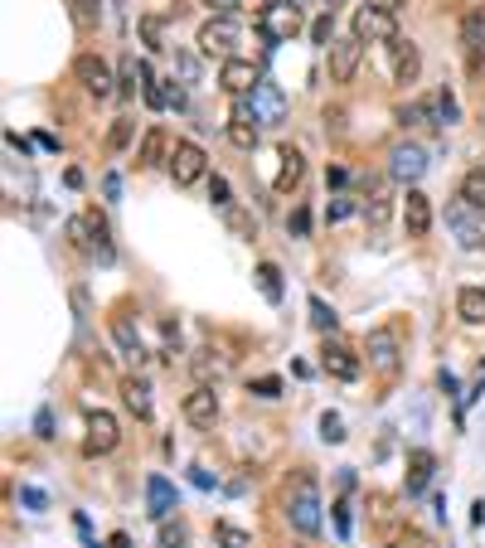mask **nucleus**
I'll return each mask as SVG.
<instances>
[{
    "label": "nucleus",
    "instance_id": "nucleus-1",
    "mask_svg": "<svg viewBox=\"0 0 485 548\" xmlns=\"http://www.w3.org/2000/svg\"><path fill=\"white\" fill-rule=\"evenodd\" d=\"M233 117H243V121H257V127H282L286 121V98H282V88L277 82H257L247 98H239V107H233Z\"/></svg>",
    "mask_w": 485,
    "mask_h": 548
},
{
    "label": "nucleus",
    "instance_id": "nucleus-2",
    "mask_svg": "<svg viewBox=\"0 0 485 548\" xmlns=\"http://www.w3.org/2000/svg\"><path fill=\"white\" fill-rule=\"evenodd\" d=\"M286 520H292V529L306 534V539L321 534V490H316L311 475H301V481L286 490Z\"/></svg>",
    "mask_w": 485,
    "mask_h": 548
},
{
    "label": "nucleus",
    "instance_id": "nucleus-3",
    "mask_svg": "<svg viewBox=\"0 0 485 548\" xmlns=\"http://www.w3.org/2000/svg\"><path fill=\"white\" fill-rule=\"evenodd\" d=\"M253 25L267 44H286V39L301 35L306 20H301V5H296V0H272V5H262V15H257Z\"/></svg>",
    "mask_w": 485,
    "mask_h": 548
},
{
    "label": "nucleus",
    "instance_id": "nucleus-4",
    "mask_svg": "<svg viewBox=\"0 0 485 548\" xmlns=\"http://www.w3.org/2000/svg\"><path fill=\"white\" fill-rule=\"evenodd\" d=\"M68 243L82 247V253H92L98 262H112V257H117V247H112V233H107V223H102V214H78V219H68Z\"/></svg>",
    "mask_w": 485,
    "mask_h": 548
},
{
    "label": "nucleus",
    "instance_id": "nucleus-5",
    "mask_svg": "<svg viewBox=\"0 0 485 548\" xmlns=\"http://www.w3.org/2000/svg\"><path fill=\"white\" fill-rule=\"evenodd\" d=\"M239 39H243V29H239V20L233 15H214L209 25H199V54H209V59H239L233 49H239Z\"/></svg>",
    "mask_w": 485,
    "mask_h": 548
},
{
    "label": "nucleus",
    "instance_id": "nucleus-6",
    "mask_svg": "<svg viewBox=\"0 0 485 548\" xmlns=\"http://www.w3.org/2000/svg\"><path fill=\"white\" fill-rule=\"evenodd\" d=\"M447 229L457 233L461 247H481V238H485V209H476L466 194H457V200L447 204Z\"/></svg>",
    "mask_w": 485,
    "mask_h": 548
},
{
    "label": "nucleus",
    "instance_id": "nucleus-7",
    "mask_svg": "<svg viewBox=\"0 0 485 548\" xmlns=\"http://www.w3.org/2000/svg\"><path fill=\"white\" fill-rule=\"evenodd\" d=\"M355 39H364V44H394L398 39V15H388V10L379 5H359L355 10Z\"/></svg>",
    "mask_w": 485,
    "mask_h": 548
},
{
    "label": "nucleus",
    "instance_id": "nucleus-8",
    "mask_svg": "<svg viewBox=\"0 0 485 548\" xmlns=\"http://www.w3.org/2000/svg\"><path fill=\"white\" fill-rule=\"evenodd\" d=\"M170 175H175V184H180V190H190V184H199L204 175H209V156H204L194 141H175V151H170Z\"/></svg>",
    "mask_w": 485,
    "mask_h": 548
},
{
    "label": "nucleus",
    "instance_id": "nucleus-9",
    "mask_svg": "<svg viewBox=\"0 0 485 548\" xmlns=\"http://www.w3.org/2000/svg\"><path fill=\"white\" fill-rule=\"evenodd\" d=\"M117 442H121L117 418L102 412V408H92L88 412V437H82V457H107V451H117Z\"/></svg>",
    "mask_w": 485,
    "mask_h": 548
},
{
    "label": "nucleus",
    "instance_id": "nucleus-10",
    "mask_svg": "<svg viewBox=\"0 0 485 548\" xmlns=\"http://www.w3.org/2000/svg\"><path fill=\"white\" fill-rule=\"evenodd\" d=\"M74 78L92 92V98H112V92H121V82L112 78V68L102 64L98 54H78V59H74Z\"/></svg>",
    "mask_w": 485,
    "mask_h": 548
},
{
    "label": "nucleus",
    "instance_id": "nucleus-11",
    "mask_svg": "<svg viewBox=\"0 0 485 548\" xmlns=\"http://www.w3.org/2000/svg\"><path fill=\"white\" fill-rule=\"evenodd\" d=\"M359 59H364V39L345 35L330 44V82H349L359 74Z\"/></svg>",
    "mask_w": 485,
    "mask_h": 548
},
{
    "label": "nucleus",
    "instance_id": "nucleus-12",
    "mask_svg": "<svg viewBox=\"0 0 485 548\" xmlns=\"http://www.w3.org/2000/svg\"><path fill=\"white\" fill-rule=\"evenodd\" d=\"M321 369L330 379H340V384H349V379H359V355L349 345H340V340H330L325 335V345H321Z\"/></svg>",
    "mask_w": 485,
    "mask_h": 548
},
{
    "label": "nucleus",
    "instance_id": "nucleus-13",
    "mask_svg": "<svg viewBox=\"0 0 485 548\" xmlns=\"http://www.w3.org/2000/svg\"><path fill=\"white\" fill-rule=\"evenodd\" d=\"M384 49H388V74H394V82H418V74H422V54H418V44L398 35L394 44H384Z\"/></svg>",
    "mask_w": 485,
    "mask_h": 548
},
{
    "label": "nucleus",
    "instance_id": "nucleus-14",
    "mask_svg": "<svg viewBox=\"0 0 485 548\" xmlns=\"http://www.w3.org/2000/svg\"><path fill=\"white\" fill-rule=\"evenodd\" d=\"M257 82H262V74H257L253 59H229V64L219 68V88L229 92V98H247Z\"/></svg>",
    "mask_w": 485,
    "mask_h": 548
},
{
    "label": "nucleus",
    "instance_id": "nucleus-15",
    "mask_svg": "<svg viewBox=\"0 0 485 548\" xmlns=\"http://www.w3.org/2000/svg\"><path fill=\"white\" fill-rule=\"evenodd\" d=\"M422 170H427V156H422V146H412V141H403V146L388 151V175H394L398 184H418Z\"/></svg>",
    "mask_w": 485,
    "mask_h": 548
},
{
    "label": "nucleus",
    "instance_id": "nucleus-16",
    "mask_svg": "<svg viewBox=\"0 0 485 548\" xmlns=\"http://www.w3.org/2000/svg\"><path fill=\"white\" fill-rule=\"evenodd\" d=\"M364 355L379 374H398V335L394 330H369L364 335Z\"/></svg>",
    "mask_w": 485,
    "mask_h": 548
},
{
    "label": "nucleus",
    "instance_id": "nucleus-17",
    "mask_svg": "<svg viewBox=\"0 0 485 548\" xmlns=\"http://www.w3.org/2000/svg\"><path fill=\"white\" fill-rule=\"evenodd\" d=\"M184 422H190V427H214V422H219V393L209 384L184 393Z\"/></svg>",
    "mask_w": 485,
    "mask_h": 548
},
{
    "label": "nucleus",
    "instance_id": "nucleus-18",
    "mask_svg": "<svg viewBox=\"0 0 485 548\" xmlns=\"http://www.w3.org/2000/svg\"><path fill=\"white\" fill-rule=\"evenodd\" d=\"M403 229H408V238H427V229H432V200L422 190H408V200H403Z\"/></svg>",
    "mask_w": 485,
    "mask_h": 548
},
{
    "label": "nucleus",
    "instance_id": "nucleus-19",
    "mask_svg": "<svg viewBox=\"0 0 485 548\" xmlns=\"http://www.w3.org/2000/svg\"><path fill=\"white\" fill-rule=\"evenodd\" d=\"M277 160H282V170H277L272 190H277V194H292L296 184H301V175H306V156H301L296 146H282V151H277Z\"/></svg>",
    "mask_w": 485,
    "mask_h": 548
},
{
    "label": "nucleus",
    "instance_id": "nucleus-20",
    "mask_svg": "<svg viewBox=\"0 0 485 548\" xmlns=\"http://www.w3.org/2000/svg\"><path fill=\"white\" fill-rule=\"evenodd\" d=\"M146 505H151L156 520H170V514L180 510V495H175V485L165 481V475H151L146 481Z\"/></svg>",
    "mask_w": 485,
    "mask_h": 548
},
{
    "label": "nucleus",
    "instance_id": "nucleus-21",
    "mask_svg": "<svg viewBox=\"0 0 485 548\" xmlns=\"http://www.w3.org/2000/svg\"><path fill=\"white\" fill-rule=\"evenodd\" d=\"M165 151H170L165 127H151L146 137H141V146H137V165H141V170H156V165L165 160Z\"/></svg>",
    "mask_w": 485,
    "mask_h": 548
},
{
    "label": "nucleus",
    "instance_id": "nucleus-22",
    "mask_svg": "<svg viewBox=\"0 0 485 548\" xmlns=\"http://www.w3.org/2000/svg\"><path fill=\"white\" fill-rule=\"evenodd\" d=\"M112 340H117V349L127 359H146V349H141V335H137V325H131V316H112Z\"/></svg>",
    "mask_w": 485,
    "mask_h": 548
},
{
    "label": "nucleus",
    "instance_id": "nucleus-23",
    "mask_svg": "<svg viewBox=\"0 0 485 548\" xmlns=\"http://www.w3.org/2000/svg\"><path fill=\"white\" fill-rule=\"evenodd\" d=\"M457 316L466 325H485V286H461L457 292Z\"/></svg>",
    "mask_w": 485,
    "mask_h": 548
},
{
    "label": "nucleus",
    "instance_id": "nucleus-24",
    "mask_svg": "<svg viewBox=\"0 0 485 548\" xmlns=\"http://www.w3.org/2000/svg\"><path fill=\"white\" fill-rule=\"evenodd\" d=\"M146 102H151V107H184V88H180V82H175V78H156V82H151V88H146Z\"/></svg>",
    "mask_w": 485,
    "mask_h": 548
},
{
    "label": "nucleus",
    "instance_id": "nucleus-25",
    "mask_svg": "<svg viewBox=\"0 0 485 548\" xmlns=\"http://www.w3.org/2000/svg\"><path fill=\"white\" fill-rule=\"evenodd\" d=\"M461 44L471 49V59H481V54H485V5H481V10H471V15L461 20Z\"/></svg>",
    "mask_w": 485,
    "mask_h": 548
},
{
    "label": "nucleus",
    "instance_id": "nucleus-26",
    "mask_svg": "<svg viewBox=\"0 0 485 548\" xmlns=\"http://www.w3.org/2000/svg\"><path fill=\"white\" fill-rule=\"evenodd\" d=\"M121 398H127V408L137 412L141 422L151 418V384L146 379H127V384H121Z\"/></svg>",
    "mask_w": 485,
    "mask_h": 548
},
{
    "label": "nucleus",
    "instance_id": "nucleus-27",
    "mask_svg": "<svg viewBox=\"0 0 485 548\" xmlns=\"http://www.w3.org/2000/svg\"><path fill=\"white\" fill-rule=\"evenodd\" d=\"M427 481H432V451H412L408 457V495L427 490Z\"/></svg>",
    "mask_w": 485,
    "mask_h": 548
},
{
    "label": "nucleus",
    "instance_id": "nucleus-28",
    "mask_svg": "<svg viewBox=\"0 0 485 548\" xmlns=\"http://www.w3.org/2000/svg\"><path fill=\"white\" fill-rule=\"evenodd\" d=\"M388 209H394V200H388V190L379 184V190L364 200V219H369V229H384V223H388Z\"/></svg>",
    "mask_w": 485,
    "mask_h": 548
},
{
    "label": "nucleus",
    "instance_id": "nucleus-29",
    "mask_svg": "<svg viewBox=\"0 0 485 548\" xmlns=\"http://www.w3.org/2000/svg\"><path fill=\"white\" fill-rule=\"evenodd\" d=\"M194 374L199 379H223L229 374V359H223L219 349H199V355H194Z\"/></svg>",
    "mask_w": 485,
    "mask_h": 548
},
{
    "label": "nucleus",
    "instance_id": "nucleus-30",
    "mask_svg": "<svg viewBox=\"0 0 485 548\" xmlns=\"http://www.w3.org/2000/svg\"><path fill=\"white\" fill-rule=\"evenodd\" d=\"M461 194H466V200L476 204V209H485V160L466 170V180H461Z\"/></svg>",
    "mask_w": 485,
    "mask_h": 548
},
{
    "label": "nucleus",
    "instance_id": "nucleus-31",
    "mask_svg": "<svg viewBox=\"0 0 485 548\" xmlns=\"http://www.w3.org/2000/svg\"><path fill=\"white\" fill-rule=\"evenodd\" d=\"M68 15H74L78 29H92L102 20V0H68Z\"/></svg>",
    "mask_w": 485,
    "mask_h": 548
},
{
    "label": "nucleus",
    "instance_id": "nucleus-32",
    "mask_svg": "<svg viewBox=\"0 0 485 548\" xmlns=\"http://www.w3.org/2000/svg\"><path fill=\"white\" fill-rule=\"evenodd\" d=\"M229 141H233L239 151H257V121L233 117V121H229Z\"/></svg>",
    "mask_w": 485,
    "mask_h": 548
},
{
    "label": "nucleus",
    "instance_id": "nucleus-33",
    "mask_svg": "<svg viewBox=\"0 0 485 548\" xmlns=\"http://www.w3.org/2000/svg\"><path fill=\"white\" fill-rule=\"evenodd\" d=\"M257 286H262L267 301H282V272L272 262H257Z\"/></svg>",
    "mask_w": 485,
    "mask_h": 548
},
{
    "label": "nucleus",
    "instance_id": "nucleus-34",
    "mask_svg": "<svg viewBox=\"0 0 485 548\" xmlns=\"http://www.w3.org/2000/svg\"><path fill=\"white\" fill-rule=\"evenodd\" d=\"M311 325L321 330V335H335V325H340V316L325 306V296H311Z\"/></svg>",
    "mask_w": 485,
    "mask_h": 548
},
{
    "label": "nucleus",
    "instance_id": "nucleus-35",
    "mask_svg": "<svg viewBox=\"0 0 485 548\" xmlns=\"http://www.w3.org/2000/svg\"><path fill=\"white\" fill-rule=\"evenodd\" d=\"M141 39H146V49H156V54H160V49H170V44H165V25L156 15H141Z\"/></svg>",
    "mask_w": 485,
    "mask_h": 548
},
{
    "label": "nucleus",
    "instance_id": "nucleus-36",
    "mask_svg": "<svg viewBox=\"0 0 485 548\" xmlns=\"http://www.w3.org/2000/svg\"><path fill=\"white\" fill-rule=\"evenodd\" d=\"M131 137H137V121H131V117H117V121H112L107 146H112V151H127V146H131Z\"/></svg>",
    "mask_w": 485,
    "mask_h": 548
},
{
    "label": "nucleus",
    "instance_id": "nucleus-37",
    "mask_svg": "<svg viewBox=\"0 0 485 548\" xmlns=\"http://www.w3.org/2000/svg\"><path fill=\"white\" fill-rule=\"evenodd\" d=\"M184 544H190V529H184V520H165L160 524V548H184Z\"/></svg>",
    "mask_w": 485,
    "mask_h": 548
},
{
    "label": "nucleus",
    "instance_id": "nucleus-38",
    "mask_svg": "<svg viewBox=\"0 0 485 548\" xmlns=\"http://www.w3.org/2000/svg\"><path fill=\"white\" fill-rule=\"evenodd\" d=\"M247 393H253V398H282V379L262 374V379H253V384H247Z\"/></svg>",
    "mask_w": 485,
    "mask_h": 548
},
{
    "label": "nucleus",
    "instance_id": "nucleus-39",
    "mask_svg": "<svg viewBox=\"0 0 485 548\" xmlns=\"http://www.w3.org/2000/svg\"><path fill=\"white\" fill-rule=\"evenodd\" d=\"M214 539H219L223 548H247V534H243V529H233V524H223V520L214 524Z\"/></svg>",
    "mask_w": 485,
    "mask_h": 548
},
{
    "label": "nucleus",
    "instance_id": "nucleus-40",
    "mask_svg": "<svg viewBox=\"0 0 485 548\" xmlns=\"http://www.w3.org/2000/svg\"><path fill=\"white\" fill-rule=\"evenodd\" d=\"M209 200L219 204V209L233 214V190H229V180H223V175H214V180H209Z\"/></svg>",
    "mask_w": 485,
    "mask_h": 548
},
{
    "label": "nucleus",
    "instance_id": "nucleus-41",
    "mask_svg": "<svg viewBox=\"0 0 485 548\" xmlns=\"http://www.w3.org/2000/svg\"><path fill=\"white\" fill-rule=\"evenodd\" d=\"M437 117L447 121V127L461 117V107H457V98H451V88H442V92H437Z\"/></svg>",
    "mask_w": 485,
    "mask_h": 548
},
{
    "label": "nucleus",
    "instance_id": "nucleus-42",
    "mask_svg": "<svg viewBox=\"0 0 485 548\" xmlns=\"http://www.w3.org/2000/svg\"><path fill=\"white\" fill-rule=\"evenodd\" d=\"M311 44H335V25H330V15H321V20H316V25H311Z\"/></svg>",
    "mask_w": 485,
    "mask_h": 548
},
{
    "label": "nucleus",
    "instance_id": "nucleus-43",
    "mask_svg": "<svg viewBox=\"0 0 485 548\" xmlns=\"http://www.w3.org/2000/svg\"><path fill=\"white\" fill-rule=\"evenodd\" d=\"M349 214H355V200H345V194H340V200H330V204H325V219H330V223L349 219Z\"/></svg>",
    "mask_w": 485,
    "mask_h": 548
},
{
    "label": "nucleus",
    "instance_id": "nucleus-44",
    "mask_svg": "<svg viewBox=\"0 0 485 548\" xmlns=\"http://www.w3.org/2000/svg\"><path fill=\"white\" fill-rule=\"evenodd\" d=\"M321 437H325V442H345V427H340L335 412H325V418H321Z\"/></svg>",
    "mask_w": 485,
    "mask_h": 548
},
{
    "label": "nucleus",
    "instance_id": "nucleus-45",
    "mask_svg": "<svg viewBox=\"0 0 485 548\" xmlns=\"http://www.w3.org/2000/svg\"><path fill=\"white\" fill-rule=\"evenodd\" d=\"M286 229H292L296 238H306V229H311V214H306V209H296L292 219H286Z\"/></svg>",
    "mask_w": 485,
    "mask_h": 548
},
{
    "label": "nucleus",
    "instance_id": "nucleus-46",
    "mask_svg": "<svg viewBox=\"0 0 485 548\" xmlns=\"http://www.w3.org/2000/svg\"><path fill=\"white\" fill-rule=\"evenodd\" d=\"M35 432H39V437H54V412H49V408H39V418H35Z\"/></svg>",
    "mask_w": 485,
    "mask_h": 548
},
{
    "label": "nucleus",
    "instance_id": "nucleus-47",
    "mask_svg": "<svg viewBox=\"0 0 485 548\" xmlns=\"http://www.w3.org/2000/svg\"><path fill=\"white\" fill-rule=\"evenodd\" d=\"M20 500H25L29 510H44V505H49V500H44V490H35V485H25V490H20Z\"/></svg>",
    "mask_w": 485,
    "mask_h": 548
},
{
    "label": "nucleus",
    "instance_id": "nucleus-48",
    "mask_svg": "<svg viewBox=\"0 0 485 548\" xmlns=\"http://www.w3.org/2000/svg\"><path fill=\"white\" fill-rule=\"evenodd\" d=\"M335 524H340V539H349V505L345 500L335 505Z\"/></svg>",
    "mask_w": 485,
    "mask_h": 548
},
{
    "label": "nucleus",
    "instance_id": "nucleus-49",
    "mask_svg": "<svg viewBox=\"0 0 485 548\" xmlns=\"http://www.w3.org/2000/svg\"><path fill=\"white\" fill-rule=\"evenodd\" d=\"M175 68H180L184 82H194V74H199V68H194V59H175Z\"/></svg>",
    "mask_w": 485,
    "mask_h": 548
},
{
    "label": "nucleus",
    "instance_id": "nucleus-50",
    "mask_svg": "<svg viewBox=\"0 0 485 548\" xmlns=\"http://www.w3.org/2000/svg\"><path fill=\"white\" fill-rule=\"evenodd\" d=\"M204 5L219 10V15H233V10H239V0H204Z\"/></svg>",
    "mask_w": 485,
    "mask_h": 548
},
{
    "label": "nucleus",
    "instance_id": "nucleus-51",
    "mask_svg": "<svg viewBox=\"0 0 485 548\" xmlns=\"http://www.w3.org/2000/svg\"><path fill=\"white\" fill-rule=\"evenodd\" d=\"M369 5H379V10H388V15H398V10L408 5V0H369Z\"/></svg>",
    "mask_w": 485,
    "mask_h": 548
},
{
    "label": "nucleus",
    "instance_id": "nucleus-52",
    "mask_svg": "<svg viewBox=\"0 0 485 548\" xmlns=\"http://www.w3.org/2000/svg\"><path fill=\"white\" fill-rule=\"evenodd\" d=\"M102 190H107V200H117V194H121V180H117V175H107V180H102Z\"/></svg>",
    "mask_w": 485,
    "mask_h": 548
},
{
    "label": "nucleus",
    "instance_id": "nucleus-53",
    "mask_svg": "<svg viewBox=\"0 0 485 548\" xmlns=\"http://www.w3.org/2000/svg\"><path fill=\"white\" fill-rule=\"evenodd\" d=\"M107 548H131V539H127V534H112V544Z\"/></svg>",
    "mask_w": 485,
    "mask_h": 548
}]
</instances>
